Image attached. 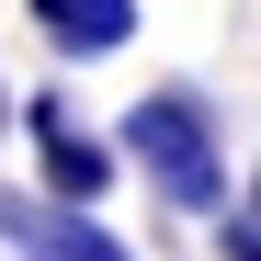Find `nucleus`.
Returning <instances> with one entry per match:
<instances>
[{
  "label": "nucleus",
  "mask_w": 261,
  "mask_h": 261,
  "mask_svg": "<svg viewBox=\"0 0 261 261\" xmlns=\"http://www.w3.org/2000/svg\"><path fill=\"white\" fill-rule=\"evenodd\" d=\"M125 159L148 170V193L170 216H216L227 204V148H216V102L204 91H148L125 114Z\"/></svg>",
  "instance_id": "nucleus-1"
},
{
  "label": "nucleus",
  "mask_w": 261,
  "mask_h": 261,
  "mask_svg": "<svg viewBox=\"0 0 261 261\" xmlns=\"http://www.w3.org/2000/svg\"><path fill=\"white\" fill-rule=\"evenodd\" d=\"M216 250H227V261H261V216H227V227H216Z\"/></svg>",
  "instance_id": "nucleus-5"
},
{
  "label": "nucleus",
  "mask_w": 261,
  "mask_h": 261,
  "mask_svg": "<svg viewBox=\"0 0 261 261\" xmlns=\"http://www.w3.org/2000/svg\"><path fill=\"white\" fill-rule=\"evenodd\" d=\"M34 34L57 57H114L137 34V0H34Z\"/></svg>",
  "instance_id": "nucleus-4"
},
{
  "label": "nucleus",
  "mask_w": 261,
  "mask_h": 261,
  "mask_svg": "<svg viewBox=\"0 0 261 261\" xmlns=\"http://www.w3.org/2000/svg\"><path fill=\"white\" fill-rule=\"evenodd\" d=\"M0 239H23V261H137L91 204H34V193H0Z\"/></svg>",
  "instance_id": "nucleus-3"
},
{
  "label": "nucleus",
  "mask_w": 261,
  "mask_h": 261,
  "mask_svg": "<svg viewBox=\"0 0 261 261\" xmlns=\"http://www.w3.org/2000/svg\"><path fill=\"white\" fill-rule=\"evenodd\" d=\"M0 114H12V80H0Z\"/></svg>",
  "instance_id": "nucleus-6"
},
{
  "label": "nucleus",
  "mask_w": 261,
  "mask_h": 261,
  "mask_svg": "<svg viewBox=\"0 0 261 261\" xmlns=\"http://www.w3.org/2000/svg\"><path fill=\"white\" fill-rule=\"evenodd\" d=\"M23 125H34V148H46V193H57V204H102V193H114V148H102L57 91H34Z\"/></svg>",
  "instance_id": "nucleus-2"
}]
</instances>
